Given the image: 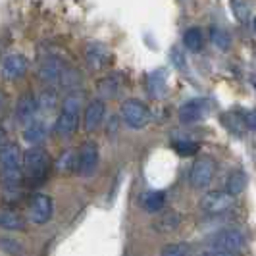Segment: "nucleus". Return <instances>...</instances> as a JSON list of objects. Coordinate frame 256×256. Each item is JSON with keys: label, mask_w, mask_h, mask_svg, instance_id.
Here are the masks:
<instances>
[{"label": "nucleus", "mask_w": 256, "mask_h": 256, "mask_svg": "<svg viewBox=\"0 0 256 256\" xmlns=\"http://www.w3.org/2000/svg\"><path fill=\"white\" fill-rule=\"evenodd\" d=\"M0 162H2V178L6 191H16L22 185L24 178V154L16 142L4 141L0 146Z\"/></svg>", "instance_id": "nucleus-1"}, {"label": "nucleus", "mask_w": 256, "mask_h": 256, "mask_svg": "<svg viewBox=\"0 0 256 256\" xmlns=\"http://www.w3.org/2000/svg\"><path fill=\"white\" fill-rule=\"evenodd\" d=\"M79 124V96L68 94L62 102V112L56 122V133L60 137H70Z\"/></svg>", "instance_id": "nucleus-2"}, {"label": "nucleus", "mask_w": 256, "mask_h": 256, "mask_svg": "<svg viewBox=\"0 0 256 256\" xmlns=\"http://www.w3.org/2000/svg\"><path fill=\"white\" fill-rule=\"evenodd\" d=\"M24 170L33 181L42 180L48 170V152L40 146H31L24 152Z\"/></svg>", "instance_id": "nucleus-3"}, {"label": "nucleus", "mask_w": 256, "mask_h": 256, "mask_svg": "<svg viewBox=\"0 0 256 256\" xmlns=\"http://www.w3.org/2000/svg\"><path fill=\"white\" fill-rule=\"evenodd\" d=\"M122 118L126 122V126L131 129H142L148 124V108L137 100V98H128L122 104Z\"/></svg>", "instance_id": "nucleus-4"}, {"label": "nucleus", "mask_w": 256, "mask_h": 256, "mask_svg": "<svg viewBox=\"0 0 256 256\" xmlns=\"http://www.w3.org/2000/svg\"><path fill=\"white\" fill-rule=\"evenodd\" d=\"M208 244L214 250H224V252H239L244 248V237L235 230H224L220 233H214L210 237Z\"/></svg>", "instance_id": "nucleus-5"}, {"label": "nucleus", "mask_w": 256, "mask_h": 256, "mask_svg": "<svg viewBox=\"0 0 256 256\" xmlns=\"http://www.w3.org/2000/svg\"><path fill=\"white\" fill-rule=\"evenodd\" d=\"M96 166H98V146L92 141L85 142L77 154V172L83 178H90L96 172Z\"/></svg>", "instance_id": "nucleus-6"}, {"label": "nucleus", "mask_w": 256, "mask_h": 256, "mask_svg": "<svg viewBox=\"0 0 256 256\" xmlns=\"http://www.w3.org/2000/svg\"><path fill=\"white\" fill-rule=\"evenodd\" d=\"M214 170H216V164H214V160H210V158H198L191 168V176H189V180H191V185L194 189H204L210 185V181H212V176H214Z\"/></svg>", "instance_id": "nucleus-7"}, {"label": "nucleus", "mask_w": 256, "mask_h": 256, "mask_svg": "<svg viewBox=\"0 0 256 256\" xmlns=\"http://www.w3.org/2000/svg\"><path fill=\"white\" fill-rule=\"evenodd\" d=\"M52 212H54V206H52V198L48 194L38 192V194L33 196V200L29 204V218H31L33 224L42 226V224L50 222Z\"/></svg>", "instance_id": "nucleus-8"}, {"label": "nucleus", "mask_w": 256, "mask_h": 256, "mask_svg": "<svg viewBox=\"0 0 256 256\" xmlns=\"http://www.w3.org/2000/svg\"><path fill=\"white\" fill-rule=\"evenodd\" d=\"M233 204V196L228 191H210L200 200V208L210 214H220Z\"/></svg>", "instance_id": "nucleus-9"}, {"label": "nucleus", "mask_w": 256, "mask_h": 256, "mask_svg": "<svg viewBox=\"0 0 256 256\" xmlns=\"http://www.w3.org/2000/svg\"><path fill=\"white\" fill-rule=\"evenodd\" d=\"M208 112L206 100L202 98H191L187 102L181 104L180 108V122L181 124H194L198 120H202Z\"/></svg>", "instance_id": "nucleus-10"}, {"label": "nucleus", "mask_w": 256, "mask_h": 256, "mask_svg": "<svg viewBox=\"0 0 256 256\" xmlns=\"http://www.w3.org/2000/svg\"><path fill=\"white\" fill-rule=\"evenodd\" d=\"M38 110V100L31 94V92H26L20 96V100L16 104V110H14V116L20 124H31L33 122V116L37 114Z\"/></svg>", "instance_id": "nucleus-11"}, {"label": "nucleus", "mask_w": 256, "mask_h": 256, "mask_svg": "<svg viewBox=\"0 0 256 256\" xmlns=\"http://www.w3.org/2000/svg\"><path fill=\"white\" fill-rule=\"evenodd\" d=\"M85 60H87L90 70H102L108 66L110 50L102 42H89L85 48Z\"/></svg>", "instance_id": "nucleus-12"}, {"label": "nucleus", "mask_w": 256, "mask_h": 256, "mask_svg": "<svg viewBox=\"0 0 256 256\" xmlns=\"http://www.w3.org/2000/svg\"><path fill=\"white\" fill-rule=\"evenodd\" d=\"M27 70V58L24 54H8L2 62V76L8 81L22 77Z\"/></svg>", "instance_id": "nucleus-13"}, {"label": "nucleus", "mask_w": 256, "mask_h": 256, "mask_svg": "<svg viewBox=\"0 0 256 256\" xmlns=\"http://www.w3.org/2000/svg\"><path fill=\"white\" fill-rule=\"evenodd\" d=\"M104 114H106V104L96 98V100H90L89 106L85 108V116H83V124H85V129L87 131H94L102 124Z\"/></svg>", "instance_id": "nucleus-14"}, {"label": "nucleus", "mask_w": 256, "mask_h": 256, "mask_svg": "<svg viewBox=\"0 0 256 256\" xmlns=\"http://www.w3.org/2000/svg\"><path fill=\"white\" fill-rule=\"evenodd\" d=\"M62 72H64L62 62H60V58H56V56L44 58V60L40 62V66H38V77H40V81H44V83H54V81H58L60 76H62Z\"/></svg>", "instance_id": "nucleus-15"}, {"label": "nucleus", "mask_w": 256, "mask_h": 256, "mask_svg": "<svg viewBox=\"0 0 256 256\" xmlns=\"http://www.w3.org/2000/svg\"><path fill=\"white\" fill-rule=\"evenodd\" d=\"M181 224V216L178 212L170 210V212H164L160 214L158 218L152 222V230L158 231V233H170V231H176Z\"/></svg>", "instance_id": "nucleus-16"}, {"label": "nucleus", "mask_w": 256, "mask_h": 256, "mask_svg": "<svg viewBox=\"0 0 256 256\" xmlns=\"http://www.w3.org/2000/svg\"><path fill=\"white\" fill-rule=\"evenodd\" d=\"M146 90L152 98H160L166 92V72L164 70H156L146 79Z\"/></svg>", "instance_id": "nucleus-17"}, {"label": "nucleus", "mask_w": 256, "mask_h": 256, "mask_svg": "<svg viewBox=\"0 0 256 256\" xmlns=\"http://www.w3.org/2000/svg\"><path fill=\"white\" fill-rule=\"evenodd\" d=\"M166 204V194L162 191H148L141 196V206L148 212V214H156L160 212Z\"/></svg>", "instance_id": "nucleus-18"}, {"label": "nucleus", "mask_w": 256, "mask_h": 256, "mask_svg": "<svg viewBox=\"0 0 256 256\" xmlns=\"http://www.w3.org/2000/svg\"><path fill=\"white\" fill-rule=\"evenodd\" d=\"M246 183H248V178H246V174L241 172V170H235V172H231L228 181H226V191L230 192L231 196H235V194H241V192L246 189Z\"/></svg>", "instance_id": "nucleus-19"}, {"label": "nucleus", "mask_w": 256, "mask_h": 256, "mask_svg": "<svg viewBox=\"0 0 256 256\" xmlns=\"http://www.w3.org/2000/svg\"><path fill=\"white\" fill-rule=\"evenodd\" d=\"M44 137H46V128H44L42 122H31V124L26 126V129H24V141L29 142V144H33V146H37Z\"/></svg>", "instance_id": "nucleus-20"}, {"label": "nucleus", "mask_w": 256, "mask_h": 256, "mask_svg": "<svg viewBox=\"0 0 256 256\" xmlns=\"http://www.w3.org/2000/svg\"><path fill=\"white\" fill-rule=\"evenodd\" d=\"M0 226L8 231H24L26 230V220L14 210H4L0 214Z\"/></svg>", "instance_id": "nucleus-21"}, {"label": "nucleus", "mask_w": 256, "mask_h": 256, "mask_svg": "<svg viewBox=\"0 0 256 256\" xmlns=\"http://www.w3.org/2000/svg\"><path fill=\"white\" fill-rule=\"evenodd\" d=\"M183 44L185 48L191 52H198L202 50V44H204V37H202V31L198 27H191L185 31L183 35Z\"/></svg>", "instance_id": "nucleus-22"}, {"label": "nucleus", "mask_w": 256, "mask_h": 256, "mask_svg": "<svg viewBox=\"0 0 256 256\" xmlns=\"http://www.w3.org/2000/svg\"><path fill=\"white\" fill-rule=\"evenodd\" d=\"M210 40H212L214 46H218L220 50H228L231 46V38H230V35H228V31H224V29H220V27H212V31H210Z\"/></svg>", "instance_id": "nucleus-23"}, {"label": "nucleus", "mask_w": 256, "mask_h": 256, "mask_svg": "<svg viewBox=\"0 0 256 256\" xmlns=\"http://www.w3.org/2000/svg\"><path fill=\"white\" fill-rule=\"evenodd\" d=\"M160 256H191V246L187 243H172L162 248Z\"/></svg>", "instance_id": "nucleus-24"}, {"label": "nucleus", "mask_w": 256, "mask_h": 256, "mask_svg": "<svg viewBox=\"0 0 256 256\" xmlns=\"http://www.w3.org/2000/svg\"><path fill=\"white\" fill-rule=\"evenodd\" d=\"M38 100V108L40 110H52L54 106H56V100H58V96H56V92L52 89L48 90H42V94L37 98Z\"/></svg>", "instance_id": "nucleus-25"}, {"label": "nucleus", "mask_w": 256, "mask_h": 256, "mask_svg": "<svg viewBox=\"0 0 256 256\" xmlns=\"http://www.w3.org/2000/svg\"><path fill=\"white\" fill-rule=\"evenodd\" d=\"M174 148L180 156H191V154L198 152V144L192 141H176L174 142Z\"/></svg>", "instance_id": "nucleus-26"}, {"label": "nucleus", "mask_w": 256, "mask_h": 256, "mask_svg": "<svg viewBox=\"0 0 256 256\" xmlns=\"http://www.w3.org/2000/svg\"><path fill=\"white\" fill-rule=\"evenodd\" d=\"M100 92H102L104 96H114L116 92H118V85H116V76L108 77V79H104L102 83H100Z\"/></svg>", "instance_id": "nucleus-27"}, {"label": "nucleus", "mask_w": 256, "mask_h": 256, "mask_svg": "<svg viewBox=\"0 0 256 256\" xmlns=\"http://www.w3.org/2000/svg\"><path fill=\"white\" fill-rule=\"evenodd\" d=\"M231 8L235 10L237 18H239V22H246V20H248V12H250V8H248V4H246V2H231Z\"/></svg>", "instance_id": "nucleus-28"}, {"label": "nucleus", "mask_w": 256, "mask_h": 256, "mask_svg": "<svg viewBox=\"0 0 256 256\" xmlns=\"http://www.w3.org/2000/svg\"><path fill=\"white\" fill-rule=\"evenodd\" d=\"M243 122H244V126H246L248 129L256 131V110H248V112H244Z\"/></svg>", "instance_id": "nucleus-29"}, {"label": "nucleus", "mask_w": 256, "mask_h": 256, "mask_svg": "<svg viewBox=\"0 0 256 256\" xmlns=\"http://www.w3.org/2000/svg\"><path fill=\"white\" fill-rule=\"evenodd\" d=\"M202 256H235V254H231V252H224V250H214V248H210V250H206Z\"/></svg>", "instance_id": "nucleus-30"}, {"label": "nucleus", "mask_w": 256, "mask_h": 256, "mask_svg": "<svg viewBox=\"0 0 256 256\" xmlns=\"http://www.w3.org/2000/svg\"><path fill=\"white\" fill-rule=\"evenodd\" d=\"M250 81H252V87L256 89V76H252V79H250Z\"/></svg>", "instance_id": "nucleus-31"}, {"label": "nucleus", "mask_w": 256, "mask_h": 256, "mask_svg": "<svg viewBox=\"0 0 256 256\" xmlns=\"http://www.w3.org/2000/svg\"><path fill=\"white\" fill-rule=\"evenodd\" d=\"M254 31H256V18H254Z\"/></svg>", "instance_id": "nucleus-32"}]
</instances>
